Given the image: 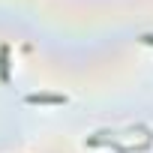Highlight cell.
I'll use <instances>...</instances> for the list:
<instances>
[{"mask_svg": "<svg viewBox=\"0 0 153 153\" xmlns=\"http://www.w3.org/2000/svg\"><path fill=\"white\" fill-rule=\"evenodd\" d=\"M27 102H42V105H60V102H66V96H57V93H30L27 96Z\"/></svg>", "mask_w": 153, "mask_h": 153, "instance_id": "obj_1", "label": "cell"}, {"mask_svg": "<svg viewBox=\"0 0 153 153\" xmlns=\"http://www.w3.org/2000/svg\"><path fill=\"white\" fill-rule=\"evenodd\" d=\"M0 81H9V48H0Z\"/></svg>", "mask_w": 153, "mask_h": 153, "instance_id": "obj_2", "label": "cell"}, {"mask_svg": "<svg viewBox=\"0 0 153 153\" xmlns=\"http://www.w3.org/2000/svg\"><path fill=\"white\" fill-rule=\"evenodd\" d=\"M141 42H144V45H153V33H144V36H141Z\"/></svg>", "mask_w": 153, "mask_h": 153, "instance_id": "obj_3", "label": "cell"}]
</instances>
